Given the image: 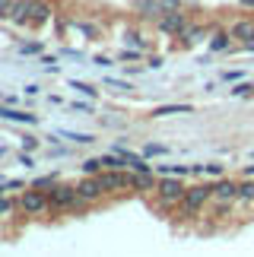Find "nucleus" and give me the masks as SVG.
Wrapping results in <instances>:
<instances>
[{
	"label": "nucleus",
	"mask_w": 254,
	"mask_h": 257,
	"mask_svg": "<svg viewBox=\"0 0 254 257\" xmlns=\"http://www.w3.org/2000/svg\"><path fill=\"white\" fill-rule=\"evenodd\" d=\"M213 197V187L210 184H197V187H188V194H184V200L178 203L181 206V216L184 219H194L200 210H203V203H207Z\"/></svg>",
	"instance_id": "1"
},
{
	"label": "nucleus",
	"mask_w": 254,
	"mask_h": 257,
	"mask_svg": "<svg viewBox=\"0 0 254 257\" xmlns=\"http://www.w3.org/2000/svg\"><path fill=\"white\" fill-rule=\"evenodd\" d=\"M184 194H188V187H184L181 175H165L162 181H159V200H162L165 210H169L172 203H181Z\"/></svg>",
	"instance_id": "2"
},
{
	"label": "nucleus",
	"mask_w": 254,
	"mask_h": 257,
	"mask_svg": "<svg viewBox=\"0 0 254 257\" xmlns=\"http://www.w3.org/2000/svg\"><path fill=\"white\" fill-rule=\"evenodd\" d=\"M76 203H80V191L70 184H54L48 194V210H70Z\"/></svg>",
	"instance_id": "3"
},
{
	"label": "nucleus",
	"mask_w": 254,
	"mask_h": 257,
	"mask_svg": "<svg viewBox=\"0 0 254 257\" xmlns=\"http://www.w3.org/2000/svg\"><path fill=\"white\" fill-rule=\"evenodd\" d=\"M99 181L105 187V194H114V191H131V172H121V169H102L99 172Z\"/></svg>",
	"instance_id": "4"
},
{
	"label": "nucleus",
	"mask_w": 254,
	"mask_h": 257,
	"mask_svg": "<svg viewBox=\"0 0 254 257\" xmlns=\"http://www.w3.org/2000/svg\"><path fill=\"white\" fill-rule=\"evenodd\" d=\"M159 29H162L165 35H184L191 26H188V16H184L181 10H169V13H162Z\"/></svg>",
	"instance_id": "5"
},
{
	"label": "nucleus",
	"mask_w": 254,
	"mask_h": 257,
	"mask_svg": "<svg viewBox=\"0 0 254 257\" xmlns=\"http://www.w3.org/2000/svg\"><path fill=\"white\" fill-rule=\"evenodd\" d=\"M19 206H23L29 216L45 213V210H48V194H45V191H38V187H32V191H26L23 197H19Z\"/></svg>",
	"instance_id": "6"
},
{
	"label": "nucleus",
	"mask_w": 254,
	"mask_h": 257,
	"mask_svg": "<svg viewBox=\"0 0 254 257\" xmlns=\"http://www.w3.org/2000/svg\"><path fill=\"white\" fill-rule=\"evenodd\" d=\"M76 191H80V200H83V203H95V200L105 194V187H102V181H99V175H89V178H83V181L76 184Z\"/></svg>",
	"instance_id": "7"
},
{
	"label": "nucleus",
	"mask_w": 254,
	"mask_h": 257,
	"mask_svg": "<svg viewBox=\"0 0 254 257\" xmlns=\"http://www.w3.org/2000/svg\"><path fill=\"white\" fill-rule=\"evenodd\" d=\"M32 7H35V0H13L7 19H10V23H16V26H26L29 16H32Z\"/></svg>",
	"instance_id": "8"
},
{
	"label": "nucleus",
	"mask_w": 254,
	"mask_h": 257,
	"mask_svg": "<svg viewBox=\"0 0 254 257\" xmlns=\"http://www.w3.org/2000/svg\"><path fill=\"white\" fill-rule=\"evenodd\" d=\"M232 38L235 42H241V45H254V19H238L235 26H232Z\"/></svg>",
	"instance_id": "9"
},
{
	"label": "nucleus",
	"mask_w": 254,
	"mask_h": 257,
	"mask_svg": "<svg viewBox=\"0 0 254 257\" xmlns=\"http://www.w3.org/2000/svg\"><path fill=\"white\" fill-rule=\"evenodd\" d=\"M213 197H216V200H226V203L238 200V184L232 181V178H226V181H219L216 187H213Z\"/></svg>",
	"instance_id": "10"
},
{
	"label": "nucleus",
	"mask_w": 254,
	"mask_h": 257,
	"mask_svg": "<svg viewBox=\"0 0 254 257\" xmlns=\"http://www.w3.org/2000/svg\"><path fill=\"white\" fill-rule=\"evenodd\" d=\"M153 187H159L153 172H131V191H153Z\"/></svg>",
	"instance_id": "11"
},
{
	"label": "nucleus",
	"mask_w": 254,
	"mask_h": 257,
	"mask_svg": "<svg viewBox=\"0 0 254 257\" xmlns=\"http://www.w3.org/2000/svg\"><path fill=\"white\" fill-rule=\"evenodd\" d=\"M137 10H140L143 19H162V13H165L162 0H137Z\"/></svg>",
	"instance_id": "12"
},
{
	"label": "nucleus",
	"mask_w": 254,
	"mask_h": 257,
	"mask_svg": "<svg viewBox=\"0 0 254 257\" xmlns=\"http://www.w3.org/2000/svg\"><path fill=\"white\" fill-rule=\"evenodd\" d=\"M0 117L16 121V124H38V114H32V111H16V108H7V105H0Z\"/></svg>",
	"instance_id": "13"
},
{
	"label": "nucleus",
	"mask_w": 254,
	"mask_h": 257,
	"mask_svg": "<svg viewBox=\"0 0 254 257\" xmlns=\"http://www.w3.org/2000/svg\"><path fill=\"white\" fill-rule=\"evenodd\" d=\"M51 19V7L42 4V0H35V7H32V16H29V26H42Z\"/></svg>",
	"instance_id": "14"
},
{
	"label": "nucleus",
	"mask_w": 254,
	"mask_h": 257,
	"mask_svg": "<svg viewBox=\"0 0 254 257\" xmlns=\"http://www.w3.org/2000/svg\"><path fill=\"white\" fill-rule=\"evenodd\" d=\"M191 105H159L153 108V117H169V114H191Z\"/></svg>",
	"instance_id": "15"
},
{
	"label": "nucleus",
	"mask_w": 254,
	"mask_h": 257,
	"mask_svg": "<svg viewBox=\"0 0 254 257\" xmlns=\"http://www.w3.org/2000/svg\"><path fill=\"white\" fill-rule=\"evenodd\" d=\"M229 38H232V32H216V35H213V42H210V51H226Z\"/></svg>",
	"instance_id": "16"
},
{
	"label": "nucleus",
	"mask_w": 254,
	"mask_h": 257,
	"mask_svg": "<svg viewBox=\"0 0 254 257\" xmlns=\"http://www.w3.org/2000/svg\"><path fill=\"white\" fill-rule=\"evenodd\" d=\"M238 200H245V203H254V181H245V184H238Z\"/></svg>",
	"instance_id": "17"
},
{
	"label": "nucleus",
	"mask_w": 254,
	"mask_h": 257,
	"mask_svg": "<svg viewBox=\"0 0 254 257\" xmlns=\"http://www.w3.org/2000/svg\"><path fill=\"white\" fill-rule=\"evenodd\" d=\"M61 137H67V140H73V143H92L95 140L92 134H76V131H61Z\"/></svg>",
	"instance_id": "18"
},
{
	"label": "nucleus",
	"mask_w": 254,
	"mask_h": 257,
	"mask_svg": "<svg viewBox=\"0 0 254 257\" xmlns=\"http://www.w3.org/2000/svg\"><path fill=\"white\" fill-rule=\"evenodd\" d=\"M57 184V175L51 172V175H42V178H35L32 181V187H38V191H45V187H54Z\"/></svg>",
	"instance_id": "19"
},
{
	"label": "nucleus",
	"mask_w": 254,
	"mask_h": 257,
	"mask_svg": "<svg viewBox=\"0 0 254 257\" xmlns=\"http://www.w3.org/2000/svg\"><path fill=\"white\" fill-rule=\"evenodd\" d=\"M70 89H76V92H83L86 98H95V95H99V89H92L89 83H76V80L70 83Z\"/></svg>",
	"instance_id": "20"
},
{
	"label": "nucleus",
	"mask_w": 254,
	"mask_h": 257,
	"mask_svg": "<svg viewBox=\"0 0 254 257\" xmlns=\"http://www.w3.org/2000/svg\"><path fill=\"white\" fill-rule=\"evenodd\" d=\"M165 153H169V150H165L162 143H150V146H143V156H146V159H153V156H165Z\"/></svg>",
	"instance_id": "21"
},
{
	"label": "nucleus",
	"mask_w": 254,
	"mask_h": 257,
	"mask_svg": "<svg viewBox=\"0 0 254 257\" xmlns=\"http://www.w3.org/2000/svg\"><path fill=\"white\" fill-rule=\"evenodd\" d=\"M102 169H105L102 159H86V162H83V172H86V175H99Z\"/></svg>",
	"instance_id": "22"
},
{
	"label": "nucleus",
	"mask_w": 254,
	"mask_h": 257,
	"mask_svg": "<svg viewBox=\"0 0 254 257\" xmlns=\"http://www.w3.org/2000/svg\"><path fill=\"white\" fill-rule=\"evenodd\" d=\"M124 45H131V48H143V38L137 35V32H124Z\"/></svg>",
	"instance_id": "23"
},
{
	"label": "nucleus",
	"mask_w": 254,
	"mask_h": 257,
	"mask_svg": "<svg viewBox=\"0 0 254 257\" xmlns=\"http://www.w3.org/2000/svg\"><path fill=\"white\" fill-rule=\"evenodd\" d=\"M19 54H42V45H38V42H29V45H19Z\"/></svg>",
	"instance_id": "24"
},
{
	"label": "nucleus",
	"mask_w": 254,
	"mask_h": 257,
	"mask_svg": "<svg viewBox=\"0 0 254 257\" xmlns=\"http://www.w3.org/2000/svg\"><path fill=\"white\" fill-rule=\"evenodd\" d=\"M251 92H254V83H238L232 89V95H251Z\"/></svg>",
	"instance_id": "25"
},
{
	"label": "nucleus",
	"mask_w": 254,
	"mask_h": 257,
	"mask_svg": "<svg viewBox=\"0 0 254 257\" xmlns=\"http://www.w3.org/2000/svg\"><path fill=\"white\" fill-rule=\"evenodd\" d=\"M35 146H38V140H35V137H26V140H23V150H26V153H32Z\"/></svg>",
	"instance_id": "26"
},
{
	"label": "nucleus",
	"mask_w": 254,
	"mask_h": 257,
	"mask_svg": "<svg viewBox=\"0 0 254 257\" xmlns=\"http://www.w3.org/2000/svg\"><path fill=\"white\" fill-rule=\"evenodd\" d=\"M10 4H13V0H0V19L10 16Z\"/></svg>",
	"instance_id": "27"
},
{
	"label": "nucleus",
	"mask_w": 254,
	"mask_h": 257,
	"mask_svg": "<svg viewBox=\"0 0 254 257\" xmlns=\"http://www.w3.org/2000/svg\"><path fill=\"white\" fill-rule=\"evenodd\" d=\"M19 162H23V165H26V169H32V165H35V162H32V156H29L26 150H23V153H19Z\"/></svg>",
	"instance_id": "28"
},
{
	"label": "nucleus",
	"mask_w": 254,
	"mask_h": 257,
	"mask_svg": "<svg viewBox=\"0 0 254 257\" xmlns=\"http://www.w3.org/2000/svg\"><path fill=\"white\" fill-rule=\"evenodd\" d=\"M70 108H73V111H92V105H89V102H73Z\"/></svg>",
	"instance_id": "29"
},
{
	"label": "nucleus",
	"mask_w": 254,
	"mask_h": 257,
	"mask_svg": "<svg viewBox=\"0 0 254 257\" xmlns=\"http://www.w3.org/2000/svg\"><path fill=\"white\" fill-rule=\"evenodd\" d=\"M207 175H222V165L219 162H210L207 165Z\"/></svg>",
	"instance_id": "30"
},
{
	"label": "nucleus",
	"mask_w": 254,
	"mask_h": 257,
	"mask_svg": "<svg viewBox=\"0 0 254 257\" xmlns=\"http://www.w3.org/2000/svg\"><path fill=\"white\" fill-rule=\"evenodd\" d=\"M162 7H165V13H169V10H178L181 7V0H162Z\"/></svg>",
	"instance_id": "31"
},
{
	"label": "nucleus",
	"mask_w": 254,
	"mask_h": 257,
	"mask_svg": "<svg viewBox=\"0 0 254 257\" xmlns=\"http://www.w3.org/2000/svg\"><path fill=\"white\" fill-rule=\"evenodd\" d=\"M238 76H241L238 70H226V76H222V80H226V83H235V80H238Z\"/></svg>",
	"instance_id": "32"
},
{
	"label": "nucleus",
	"mask_w": 254,
	"mask_h": 257,
	"mask_svg": "<svg viewBox=\"0 0 254 257\" xmlns=\"http://www.w3.org/2000/svg\"><path fill=\"white\" fill-rule=\"evenodd\" d=\"M150 67H153V70H159V67H162V57L153 54V57H150Z\"/></svg>",
	"instance_id": "33"
},
{
	"label": "nucleus",
	"mask_w": 254,
	"mask_h": 257,
	"mask_svg": "<svg viewBox=\"0 0 254 257\" xmlns=\"http://www.w3.org/2000/svg\"><path fill=\"white\" fill-rule=\"evenodd\" d=\"M10 187V181H0V197H4V191Z\"/></svg>",
	"instance_id": "34"
},
{
	"label": "nucleus",
	"mask_w": 254,
	"mask_h": 257,
	"mask_svg": "<svg viewBox=\"0 0 254 257\" xmlns=\"http://www.w3.org/2000/svg\"><path fill=\"white\" fill-rule=\"evenodd\" d=\"M245 175H248V178H254V165H248V169H245Z\"/></svg>",
	"instance_id": "35"
},
{
	"label": "nucleus",
	"mask_w": 254,
	"mask_h": 257,
	"mask_svg": "<svg viewBox=\"0 0 254 257\" xmlns=\"http://www.w3.org/2000/svg\"><path fill=\"white\" fill-rule=\"evenodd\" d=\"M238 4H241V7H254V0H238Z\"/></svg>",
	"instance_id": "36"
},
{
	"label": "nucleus",
	"mask_w": 254,
	"mask_h": 257,
	"mask_svg": "<svg viewBox=\"0 0 254 257\" xmlns=\"http://www.w3.org/2000/svg\"><path fill=\"white\" fill-rule=\"evenodd\" d=\"M251 156H254V153H251Z\"/></svg>",
	"instance_id": "37"
}]
</instances>
